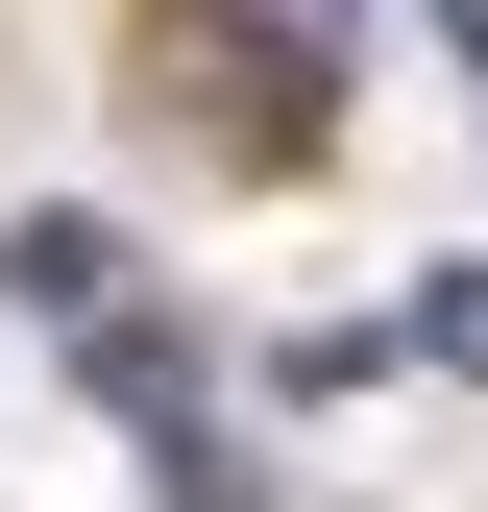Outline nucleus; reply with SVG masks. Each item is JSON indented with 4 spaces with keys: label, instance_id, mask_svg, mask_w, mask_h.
Instances as JSON below:
<instances>
[{
    "label": "nucleus",
    "instance_id": "nucleus-1",
    "mask_svg": "<svg viewBox=\"0 0 488 512\" xmlns=\"http://www.w3.org/2000/svg\"><path fill=\"white\" fill-rule=\"evenodd\" d=\"M0 293H25V317H122V244L98 220H0Z\"/></svg>",
    "mask_w": 488,
    "mask_h": 512
},
{
    "label": "nucleus",
    "instance_id": "nucleus-2",
    "mask_svg": "<svg viewBox=\"0 0 488 512\" xmlns=\"http://www.w3.org/2000/svg\"><path fill=\"white\" fill-rule=\"evenodd\" d=\"M391 366H440V391H488V269H415V317H391Z\"/></svg>",
    "mask_w": 488,
    "mask_h": 512
},
{
    "label": "nucleus",
    "instance_id": "nucleus-3",
    "mask_svg": "<svg viewBox=\"0 0 488 512\" xmlns=\"http://www.w3.org/2000/svg\"><path fill=\"white\" fill-rule=\"evenodd\" d=\"M440 25H464V49H488V0H440Z\"/></svg>",
    "mask_w": 488,
    "mask_h": 512
}]
</instances>
